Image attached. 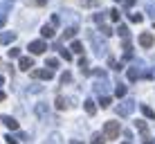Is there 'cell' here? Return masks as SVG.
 I'll list each match as a JSON object with an SVG mask.
<instances>
[{
	"instance_id": "cell-34",
	"label": "cell",
	"mask_w": 155,
	"mask_h": 144,
	"mask_svg": "<svg viewBox=\"0 0 155 144\" xmlns=\"http://www.w3.org/2000/svg\"><path fill=\"white\" fill-rule=\"evenodd\" d=\"M115 2H119V0H115Z\"/></svg>"
},
{
	"instance_id": "cell-25",
	"label": "cell",
	"mask_w": 155,
	"mask_h": 144,
	"mask_svg": "<svg viewBox=\"0 0 155 144\" xmlns=\"http://www.w3.org/2000/svg\"><path fill=\"white\" fill-rule=\"evenodd\" d=\"M45 65H50V68H56L58 65V59H47V63Z\"/></svg>"
},
{
	"instance_id": "cell-15",
	"label": "cell",
	"mask_w": 155,
	"mask_h": 144,
	"mask_svg": "<svg viewBox=\"0 0 155 144\" xmlns=\"http://www.w3.org/2000/svg\"><path fill=\"white\" fill-rule=\"evenodd\" d=\"M104 140H106L104 135H99V133H94V135H92V142H90V144H104Z\"/></svg>"
},
{
	"instance_id": "cell-33",
	"label": "cell",
	"mask_w": 155,
	"mask_h": 144,
	"mask_svg": "<svg viewBox=\"0 0 155 144\" xmlns=\"http://www.w3.org/2000/svg\"><path fill=\"white\" fill-rule=\"evenodd\" d=\"M2 81H5V79H2V77H0V86H2Z\"/></svg>"
},
{
	"instance_id": "cell-22",
	"label": "cell",
	"mask_w": 155,
	"mask_h": 144,
	"mask_svg": "<svg viewBox=\"0 0 155 144\" xmlns=\"http://www.w3.org/2000/svg\"><path fill=\"white\" fill-rule=\"evenodd\" d=\"M117 32H119V36H124V39L128 36V27H126V25H119V27H117Z\"/></svg>"
},
{
	"instance_id": "cell-14",
	"label": "cell",
	"mask_w": 155,
	"mask_h": 144,
	"mask_svg": "<svg viewBox=\"0 0 155 144\" xmlns=\"http://www.w3.org/2000/svg\"><path fill=\"white\" fill-rule=\"evenodd\" d=\"M135 126L142 131V135H148V126H146V122H135Z\"/></svg>"
},
{
	"instance_id": "cell-7",
	"label": "cell",
	"mask_w": 155,
	"mask_h": 144,
	"mask_svg": "<svg viewBox=\"0 0 155 144\" xmlns=\"http://www.w3.org/2000/svg\"><path fill=\"white\" fill-rule=\"evenodd\" d=\"M16 41V32H2L0 34V43L2 45H9V43H14Z\"/></svg>"
},
{
	"instance_id": "cell-4",
	"label": "cell",
	"mask_w": 155,
	"mask_h": 144,
	"mask_svg": "<svg viewBox=\"0 0 155 144\" xmlns=\"http://www.w3.org/2000/svg\"><path fill=\"white\" fill-rule=\"evenodd\" d=\"M45 50H47V45L43 43V41H31L29 43V52L31 54H43Z\"/></svg>"
},
{
	"instance_id": "cell-18",
	"label": "cell",
	"mask_w": 155,
	"mask_h": 144,
	"mask_svg": "<svg viewBox=\"0 0 155 144\" xmlns=\"http://www.w3.org/2000/svg\"><path fill=\"white\" fill-rule=\"evenodd\" d=\"M70 81H72V74L70 72H63L61 74V83H70Z\"/></svg>"
},
{
	"instance_id": "cell-3",
	"label": "cell",
	"mask_w": 155,
	"mask_h": 144,
	"mask_svg": "<svg viewBox=\"0 0 155 144\" xmlns=\"http://www.w3.org/2000/svg\"><path fill=\"white\" fill-rule=\"evenodd\" d=\"M133 108H135V101H133V99H126L124 104L117 108V113H119L121 117H126V115H130V113H133Z\"/></svg>"
},
{
	"instance_id": "cell-17",
	"label": "cell",
	"mask_w": 155,
	"mask_h": 144,
	"mask_svg": "<svg viewBox=\"0 0 155 144\" xmlns=\"http://www.w3.org/2000/svg\"><path fill=\"white\" fill-rule=\"evenodd\" d=\"M137 77H140V72H137L135 68H130V70H128V79H130V81H135Z\"/></svg>"
},
{
	"instance_id": "cell-29",
	"label": "cell",
	"mask_w": 155,
	"mask_h": 144,
	"mask_svg": "<svg viewBox=\"0 0 155 144\" xmlns=\"http://www.w3.org/2000/svg\"><path fill=\"white\" fill-rule=\"evenodd\" d=\"M5 140H7V144H18V142H16V140H14L12 135H7V137H5Z\"/></svg>"
},
{
	"instance_id": "cell-23",
	"label": "cell",
	"mask_w": 155,
	"mask_h": 144,
	"mask_svg": "<svg viewBox=\"0 0 155 144\" xmlns=\"http://www.w3.org/2000/svg\"><path fill=\"white\" fill-rule=\"evenodd\" d=\"M110 101H113L110 97H101V101H99V104H101V108H108V106H110Z\"/></svg>"
},
{
	"instance_id": "cell-5",
	"label": "cell",
	"mask_w": 155,
	"mask_h": 144,
	"mask_svg": "<svg viewBox=\"0 0 155 144\" xmlns=\"http://www.w3.org/2000/svg\"><path fill=\"white\" fill-rule=\"evenodd\" d=\"M31 77H34V79H45V81H50V79L54 77V72H52V70H31Z\"/></svg>"
},
{
	"instance_id": "cell-27",
	"label": "cell",
	"mask_w": 155,
	"mask_h": 144,
	"mask_svg": "<svg viewBox=\"0 0 155 144\" xmlns=\"http://www.w3.org/2000/svg\"><path fill=\"white\" fill-rule=\"evenodd\" d=\"M61 56L65 59V61H72V54H70V52H65V50H61Z\"/></svg>"
},
{
	"instance_id": "cell-9",
	"label": "cell",
	"mask_w": 155,
	"mask_h": 144,
	"mask_svg": "<svg viewBox=\"0 0 155 144\" xmlns=\"http://www.w3.org/2000/svg\"><path fill=\"white\" fill-rule=\"evenodd\" d=\"M83 108H85V113H88V115H94V113H97V106H94V101H92V99L83 101Z\"/></svg>"
},
{
	"instance_id": "cell-2",
	"label": "cell",
	"mask_w": 155,
	"mask_h": 144,
	"mask_svg": "<svg viewBox=\"0 0 155 144\" xmlns=\"http://www.w3.org/2000/svg\"><path fill=\"white\" fill-rule=\"evenodd\" d=\"M140 45L144 47V50H148V47L155 45V36L151 34V32H144V34L140 36Z\"/></svg>"
},
{
	"instance_id": "cell-16",
	"label": "cell",
	"mask_w": 155,
	"mask_h": 144,
	"mask_svg": "<svg viewBox=\"0 0 155 144\" xmlns=\"http://www.w3.org/2000/svg\"><path fill=\"white\" fill-rule=\"evenodd\" d=\"M115 95H117V97H124V95H126V86H121V83H119V86L115 88Z\"/></svg>"
},
{
	"instance_id": "cell-8",
	"label": "cell",
	"mask_w": 155,
	"mask_h": 144,
	"mask_svg": "<svg viewBox=\"0 0 155 144\" xmlns=\"http://www.w3.org/2000/svg\"><path fill=\"white\" fill-rule=\"evenodd\" d=\"M2 122H5V126H7V129H12V131L18 129V122H16L12 115H2Z\"/></svg>"
},
{
	"instance_id": "cell-30",
	"label": "cell",
	"mask_w": 155,
	"mask_h": 144,
	"mask_svg": "<svg viewBox=\"0 0 155 144\" xmlns=\"http://www.w3.org/2000/svg\"><path fill=\"white\" fill-rule=\"evenodd\" d=\"M36 5H38V7H43V5H47V0H34Z\"/></svg>"
},
{
	"instance_id": "cell-10",
	"label": "cell",
	"mask_w": 155,
	"mask_h": 144,
	"mask_svg": "<svg viewBox=\"0 0 155 144\" xmlns=\"http://www.w3.org/2000/svg\"><path fill=\"white\" fill-rule=\"evenodd\" d=\"M77 27H68L65 32H63V41H70V39H74V36H77Z\"/></svg>"
},
{
	"instance_id": "cell-6",
	"label": "cell",
	"mask_w": 155,
	"mask_h": 144,
	"mask_svg": "<svg viewBox=\"0 0 155 144\" xmlns=\"http://www.w3.org/2000/svg\"><path fill=\"white\" fill-rule=\"evenodd\" d=\"M18 68L20 70H31V68H34V59L31 56H20V61H18Z\"/></svg>"
},
{
	"instance_id": "cell-12",
	"label": "cell",
	"mask_w": 155,
	"mask_h": 144,
	"mask_svg": "<svg viewBox=\"0 0 155 144\" xmlns=\"http://www.w3.org/2000/svg\"><path fill=\"white\" fill-rule=\"evenodd\" d=\"M142 113H144V115H146V117H148V119H155V110H153V108H148V106H146V104H142Z\"/></svg>"
},
{
	"instance_id": "cell-19",
	"label": "cell",
	"mask_w": 155,
	"mask_h": 144,
	"mask_svg": "<svg viewBox=\"0 0 155 144\" xmlns=\"http://www.w3.org/2000/svg\"><path fill=\"white\" fill-rule=\"evenodd\" d=\"M110 20H115V23H117V20H119V9H110Z\"/></svg>"
},
{
	"instance_id": "cell-20",
	"label": "cell",
	"mask_w": 155,
	"mask_h": 144,
	"mask_svg": "<svg viewBox=\"0 0 155 144\" xmlns=\"http://www.w3.org/2000/svg\"><path fill=\"white\" fill-rule=\"evenodd\" d=\"M130 20H133V23H142V20H144V16L135 12V14H130Z\"/></svg>"
},
{
	"instance_id": "cell-13",
	"label": "cell",
	"mask_w": 155,
	"mask_h": 144,
	"mask_svg": "<svg viewBox=\"0 0 155 144\" xmlns=\"http://www.w3.org/2000/svg\"><path fill=\"white\" fill-rule=\"evenodd\" d=\"M43 36H45V39H54V27H50V25H45V27H43V32H41Z\"/></svg>"
},
{
	"instance_id": "cell-32",
	"label": "cell",
	"mask_w": 155,
	"mask_h": 144,
	"mask_svg": "<svg viewBox=\"0 0 155 144\" xmlns=\"http://www.w3.org/2000/svg\"><path fill=\"white\" fill-rule=\"evenodd\" d=\"M5 99H7V95H5L2 90H0V101H5Z\"/></svg>"
},
{
	"instance_id": "cell-1",
	"label": "cell",
	"mask_w": 155,
	"mask_h": 144,
	"mask_svg": "<svg viewBox=\"0 0 155 144\" xmlns=\"http://www.w3.org/2000/svg\"><path fill=\"white\" fill-rule=\"evenodd\" d=\"M119 131H121L119 122H106V124H104V137H106V140H115V137H119Z\"/></svg>"
},
{
	"instance_id": "cell-11",
	"label": "cell",
	"mask_w": 155,
	"mask_h": 144,
	"mask_svg": "<svg viewBox=\"0 0 155 144\" xmlns=\"http://www.w3.org/2000/svg\"><path fill=\"white\" fill-rule=\"evenodd\" d=\"M70 50L77 52V54H81V52H83V43H81V41H72V43H70Z\"/></svg>"
},
{
	"instance_id": "cell-31",
	"label": "cell",
	"mask_w": 155,
	"mask_h": 144,
	"mask_svg": "<svg viewBox=\"0 0 155 144\" xmlns=\"http://www.w3.org/2000/svg\"><path fill=\"white\" fill-rule=\"evenodd\" d=\"M5 20H7V16L2 14V16H0V27H2V25H5Z\"/></svg>"
},
{
	"instance_id": "cell-21",
	"label": "cell",
	"mask_w": 155,
	"mask_h": 144,
	"mask_svg": "<svg viewBox=\"0 0 155 144\" xmlns=\"http://www.w3.org/2000/svg\"><path fill=\"white\" fill-rule=\"evenodd\" d=\"M20 56V50L18 47H12V50H9V59H18Z\"/></svg>"
},
{
	"instance_id": "cell-24",
	"label": "cell",
	"mask_w": 155,
	"mask_h": 144,
	"mask_svg": "<svg viewBox=\"0 0 155 144\" xmlns=\"http://www.w3.org/2000/svg\"><path fill=\"white\" fill-rule=\"evenodd\" d=\"M56 108H58V110L65 108V99H63V97H58V99H56Z\"/></svg>"
},
{
	"instance_id": "cell-26",
	"label": "cell",
	"mask_w": 155,
	"mask_h": 144,
	"mask_svg": "<svg viewBox=\"0 0 155 144\" xmlns=\"http://www.w3.org/2000/svg\"><path fill=\"white\" fill-rule=\"evenodd\" d=\"M101 32H104V36H110V34H113V29L106 27V25H101Z\"/></svg>"
},
{
	"instance_id": "cell-28",
	"label": "cell",
	"mask_w": 155,
	"mask_h": 144,
	"mask_svg": "<svg viewBox=\"0 0 155 144\" xmlns=\"http://www.w3.org/2000/svg\"><path fill=\"white\" fill-rule=\"evenodd\" d=\"M99 0H83V7H92V5H97Z\"/></svg>"
}]
</instances>
